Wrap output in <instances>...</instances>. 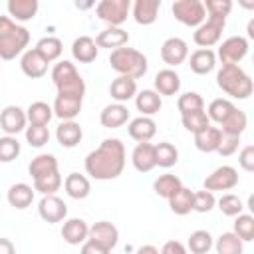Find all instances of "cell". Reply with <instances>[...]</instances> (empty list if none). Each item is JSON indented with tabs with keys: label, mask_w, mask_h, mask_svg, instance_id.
I'll list each match as a JSON object with an SVG mask.
<instances>
[{
	"label": "cell",
	"mask_w": 254,
	"mask_h": 254,
	"mask_svg": "<svg viewBox=\"0 0 254 254\" xmlns=\"http://www.w3.org/2000/svg\"><path fill=\"white\" fill-rule=\"evenodd\" d=\"M85 173L95 181L117 179L125 169V145L119 139H103L101 145L87 153Z\"/></svg>",
	"instance_id": "1"
},
{
	"label": "cell",
	"mask_w": 254,
	"mask_h": 254,
	"mask_svg": "<svg viewBox=\"0 0 254 254\" xmlns=\"http://www.w3.org/2000/svg\"><path fill=\"white\" fill-rule=\"evenodd\" d=\"M30 44V32L10 16H0V60H14Z\"/></svg>",
	"instance_id": "2"
},
{
	"label": "cell",
	"mask_w": 254,
	"mask_h": 254,
	"mask_svg": "<svg viewBox=\"0 0 254 254\" xmlns=\"http://www.w3.org/2000/svg\"><path fill=\"white\" fill-rule=\"evenodd\" d=\"M109 65L113 71H117L119 75H125V77H131V79H139L147 73V56L135 48H117L111 52L109 56Z\"/></svg>",
	"instance_id": "3"
},
{
	"label": "cell",
	"mask_w": 254,
	"mask_h": 254,
	"mask_svg": "<svg viewBox=\"0 0 254 254\" xmlns=\"http://www.w3.org/2000/svg\"><path fill=\"white\" fill-rule=\"evenodd\" d=\"M52 81L58 89V95L75 97V99H83L85 95V81L75 69V65L67 60L58 62L52 67Z\"/></svg>",
	"instance_id": "4"
},
{
	"label": "cell",
	"mask_w": 254,
	"mask_h": 254,
	"mask_svg": "<svg viewBox=\"0 0 254 254\" xmlns=\"http://www.w3.org/2000/svg\"><path fill=\"white\" fill-rule=\"evenodd\" d=\"M216 85L234 99H248L254 89L250 75L240 65H222L216 73Z\"/></svg>",
	"instance_id": "5"
},
{
	"label": "cell",
	"mask_w": 254,
	"mask_h": 254,
	"mask_svg": "<svg viewBox=\"0 0 254 254\" xmlns=\"http://www.w3.org/2000/svg\"><path fill=\"white\" fill-rule=\"evenodd\" d=\"M171 10L175 20H179L189 28H198L206 18L204 4L200 0H175Z\"/></svg>",
	"instance_id": "6"
},
{
	"label": "cell",
	"mask_w": 254,
	"mask_h": 254,
	"mask_svg": "<svg viewBox=\"0 0 254 254\" xmlns=\"http://www.w3.org/2000/svg\"><path fill=\"white\" fill-rule=\"evenodd\" d=\"M131 12V0H101L95 6V14L111 28H119Z\"/></svg>",
	"instance_id": "7"
},
{
	"label": "cell",
	"mask_w": 254,
	"mask_h": 254,
	"mask_svg": "<svg viewBox=\"0 0 254 254\" xmlns=\"http://www.w3.org/2000/svg\"><path fill=\"white\" fill-rule=\"evenodd\" d=\"M224 26H226V20H222V18H206V22H202L192 34L194 44L202 50H210L212 46H216L220 42Z\"/></svg>",
	"instance_id": "8"
},
{
	"label": "cell",
	"mask_w": 254,
	"mask_h": 254,
	"mask_svg": "<svg viewBox=\"0 0 254 254\" xmlns=\"http://www.w3.org/2000/svg\"><path fill=\"white\" fill-rule=\"evenodd\" d=\"M248 40L242 36H230L226 38L216 52V58L222 62V65H238V62H242L248 54Z\"/></svg>",
	"instance_id": "9"
},
{
	"label": "cell",
	"mask_w": 254,
	"mask_h": 254,
	"mask_svg": "<svg viewBox=\"0 0 254 254\" xmlns=\"http://www.w3.org/2000/svg\"><path fill=\"white\" fill-rule=\"evenodd\" d=\"M204 190H230L238 185V171L230 165H222L218 169H214L206 179H204Z\"/></svg>",
	"instance_id": "10"
},
{
	"label": "cell",
	"mask_w": 254,
	"mask_h": 254,
	"mask_svg": "<svg viewBox=\"0 0 254 254\" xmlns=\"http://www.w3.org/2000/svg\"><path fill=\"white\" fill-rule=\"evenodd\" d=\"M189 58V46L183 38H167L161 46V60L171 67H177L181 64H185V60Z\"/></svg>",
	"instance_id": "11"
},
{
	"label": "cell",
	"mask_w": 254,
	"mask_h": 254,
	"mask_svg": "<svg viewBox=\"0 0 254 254\" xmlns=\"http://www.w3.org/2000/svg\"><path fill=\"white\" fill-rule=\"evenodd\" d=\"M38 212H40V216H42L44 222L56 224V222L65 220V216H67V204L60 196H56V194H46V196H42V200L38 204Z\"/></svg>",
	"instance_id": "12"
},
{
	"label": "cell",
	"mask_w": 254,
	"mask_h": 254,
	"mask_svg": "<svg viewBox=\"0 0 254 254\" xmlns=\"http://www.w3.org/2000/svg\"><path fill=\"white\" fill-rule=\"evenodd\" d=\"M87 240H93L101 246H105L107 250H113L119 242V230L113 222L109 220H99L95 224L89 226V234H87Z\"/></svg>",
	"instance_id": "13"
},
{
	"label": "cell",
	"mask_w": 254,
	"mask_h": 254,
	"mask_svg": "<svg viewBox=\"0 0 254 254\" xmlns=\"http://www.w3.org/2000/svg\"><path fill=\"white\" fill-rule=\"evenodd\" d=\"M26 111L18 105H6L0 113V129L6 133V135H12L16 137L20 131L26 129Z\"/></svg>",
	"instance_id": "14"
},
{
	"label": "cell",
	"mask_w": 254,
	"mask_h": 254,
	"mask_svg": "<svg viewBox=\"0 0 254 254\" xmlns=\"http://www.w3.org/2000/svg\"><path fill=\"white\" fill-rule=\"evenodd\" d=\"M20 67H22L24 75L30 77V79H40V77H44L48 73V62L34 48H30V50H26L22 54Z\"/></svg>",
	"instance_id": "15"
},
{
	"label": "cell",
	"mask_w": 254,
	"mask_h": 254,
	"mask_svg": "<svg viewBox=\"0 0 254 254\" xmlns=\"http://www.w3.org/2000/svg\"><path fill=\"white\" fill-rule=\"evenodd\" d=\"M161 10V0H135L131 4L133 20L141 26H151Z\"/></svg>",
	"instance_id": "16"
},
{
	"label": "cell",
	"mask_w": 254,
	"mask_h": 254,
	"mask_svg": "<svg viewBox=\"0 0 254 254\" xmlns=\"http://www.w3.org/2000/svg\"><path fill=\"white\" fill-rule=\"evenodd\" d=\"M129 121V109L123 103H111L105 105L99 113V123L105 129H119Z\"/></svg>",
	"instance_id": "17"
},
{
	"label": "cell",
	"mask_w": 254,
	"mask_h": 254,
	"mask_svg": "<svg viewBox=\"0 0 254 254\" xmlns=\"http://www.w3.org/2000/svg\"><path fill=\"white\" fill-rule=\"evenodd\" d=\"M127 133H129V137H131L133 141H137V143H149V141L155 137V133H157V123H155L151 117L139 115V117H135V119L129 121Z\"/></svg>",
	"instance_id": "18"
},
{
	"label": "cell",
	"mask_w": 254,
	"mask_h": 254,
	"mask_svg": "<svg viewBox=\"0 0 254 254\" xmlns=\"http://www.w3.org/2000/svg\"><path fill=\"white\" fill-rule=\"evenodd\" d=\"M58 171H60L58 159H56L54 155H50V153H40V155H36V157L30 161V165H28V173H30L32 181H40V179H44V177H48V175H54V173H58Z\"/></svg>",
	"instance_id": "19"
},
{
	"label": "cell",
	"mask_w": 254,
	"mask_h": 254,
	"mask_svg": "<svg viewBox=\"0 0 254 254\" xmlns=\"http://www.w3.org/2000/svg\"><path fill=\"white\" fill-rule=\"evenodd\" d=\"M87 234H89V226L83 218H67L64 220V226H62V238L71 244V246H77V244H83L87 240Z\"/></svg>",
	"instance_id": "20"
},
{
	"label": "cell",
	"mask_w": 254,
	"mask_h": 254,
	"mask_svg": "<svg viewBox=\"0 0 254 254\" xmlns=\"http://www.w3.org/2000/svg\"><path fill=\"white\" fill-rule=\"evenodd\" d=\"M153 85H155V91L163 97V95H177L179 89H181V77L175 69H161L157 71L155 79H153Z\"/></svg>",
	"instance_id": "21"
},
{
	"label": "cell",
	"mask_w": 254,
	"mask_h": 254,
	"mask_svg": "<svg viewBox=\"0 0 254 254\" xmlns=\"http://www.w3.org/2000/svg\"><path fill=\"white\" fill-rule=\"evenodd\" d=\"M81 105H83V99L56 95L52 109H54V115L58 119H62V121H73L81 113Z\"/></svg>",
	"instance_id": "22"
},
{
	"label": "cell",
	"mask_w": 254,
	"mask_h": 254,
	"mask_svg": "<svg viewBox=\"0 0 254 254\" xmlns=\"http://www.w3.org/2000/svg\"><path fill=\"white\" fill-rule=\"evenodd\" d=\"M131 163L135 171L139 173H149L155 169V145L153 143H137L133 153H131Z\"/></svg>",
	"instance_id": "23"
},
{
	"label": "cell",
	"mask_w": 254,
	"mask_h": 254,
	"mask_svg": "<svg viewBox=\"0 0 254 254\" xmlns=\"http://www.w3.org/2000/svg\"><path fill=\"white\" fill-rule=\"evenodd\" d=\"M34 194H36L34 187H30L26 183H16V185H12L8 189L6 200H8L10 206H14L18 210H24V208H28L34 202Z\"/></svg>",
	"instance_id": "24"
},
{
	"label": "cell",
	"mask_w": 254,
	"mask_h": 254,
	"mask_svg": "<svg viewBox=\"0 0 254 254\" xmlns=\"http://www.w3.org/2000/svg\"><path fill=\"white\" fill-rule=\"evenodd\" d=\"M6 8H8L10 18L18 24V22L34 20L36 14H38L40 4H38V0H8Z\"/></svg>",
	"instance_id": "25"
},
{
	"label": "cell",
	"mask_w": 254,
	"mask_h": 254,
	"mask_svg": "<svg viewBox=\"0 0 254 254\" xmlns=\"http://www.w3.org/2000/svg\"><path fill=\"white\" fill-rule=\"evenodd\" d=\"M127 44H129V34L123 28H111V26H107L95 38V46L97 48H109L111 52L117 50V48H123Z\"/></svg>",
	"instance_id": "26"
},
{
	"label": "cell",
	"mask_w": 254,
	"mask_h": 254,
	"mask_svg": "<svg viewBox=\"0 0 254 254\" xmlns=\"http://www.w3.org/2000/svg\"><path fill=\"white\" fill-rule=\"evenodd\" d=\"M97 52L99 48L95 46V40L89 36H79L71 44V56L79 64H91L97 58Z\"/></svg>",
	"instance_id": "27"
},
{
	"label": "cell",
	"mask_w": 254,
	"mask_h": 254,
	"mask_svg": "<svg viewBox=\"0 0 254 254\" xmlns=\"http://www.w3.org/2000/svg\"><path fill=\"white\" fill-rule=\"evenodd\" d=\"M189 65H190V71L196 73V75H206L214 69L216 65V54L212 50H194L189 58Z\"/></svg>",
	"instance_id": "28"
},
{
	"label": "cell",
	"mask_w": 254,
	"mask_h": 254,
	"mask_svg": "<svg viewBox=\"0 0 254 254\" xmlns=\"http://www.w3.org/2000/svg\"><path fill=\"white\" fill-rule=\"evenodd\" d=\"M109 95L115 99V103H125L137 95V81L125 75H117L109 85Z\"/></svg>",
	"instance_id": "29"
},
{
	"label": "cell",
	"mask_w": 254,
	"mask_h": 254,
	"mask_svg": "<svg viewBox=\"0 0 254 254\" xmlns=\"http://www.w3.org/2000/svg\"><path fill=\"white\" fill-rule=\"evenodd\" d=\"M135 107L137 111H141L143 117H151L159 113V109L163 107V99L155 89H143L135 95Z\"/></svg>",
	"instance_id": "30"
},
{
	"label": "cell",
	"mask_w": 254,
	"mask_h": 254,
	"mask_svg": "<svg viewBox=\"0 0 254 254\" xmlns=\"http://www.w3.org/2000/svg\"><path fill=\"white\" fill-rule=\"evenodd\" d=\"M81 137H83V131H81L79 123H75V121H62L56 129V139L65 149H71V147L79 145Z\"/></svg>",
	"instance_id": "31"
},
{
	"label": "cell",
	"mask_w": 254,
	"mask_h": 254,
	"mask_svg": "<svg viewBox=\"0 0 254 254\" xmlns=\"http://www.w3.org/2000/svg\"><path fill=\"white\" fill-rule=\"evenodd\" d=\"M64 189L67 192L69 198H75V200H81L85 196H89L91 192V183L85 175H79V173H69L64 181Z\"/></svg>",
	"instance_id": "32"
},
{
	"label": "cell",
	"mask_w": 254,
	"mask_h": 254,
	"mask_svg": "<svg viewBox=\"0 0 254 254\" xmlns=\"http://www.w3.org/2000/svg\"><path fill=\"white\" fill-rule=\"evenodd\" d=\"M220 139H222V133L218 127H204L202 131L194 133V147L202 153H216L218 145H220Z\"/></svg>",
	"instance_id": "33"
},
{
	"label": "cell",
	"mask_w": 254,
	"mask_h": 254,
	"mask_svg": "<svg viewBox=\"0 0 254 254\" xmlns=\"http://www.w3.org/2000/svg\"><path fill=\"white\" fill-rule=\"evenodd\" d=\"M246 127H248V117H246V113L242 111V109H238V107H234L232 111H230V115L220 123V133L222 135H232V137H240L244 131H246Z\"/></svg>",
	"instance_id": "34"
},
{
	"label": "cell",
	"mask_w": 254,
	"mask_h": 254,
	"mask_svg": "<svg viewBox=\"0 0 254 254\" xmlns=\"http://www.w3.org/2000/svg\"><path fill=\"white\" fill-rule=\"evenodd\" d=\"M34 50H36L48 64H52V62L60 60V56H62V52H64V44H62V40L56 38V36H46V38L38 40V44H36Z\"/></svg>",
	"instance_id": "35"
},
{
	"label": "cell",
	"mask_w": 254,
	"mask_h": 254,
	"mask_svg": "<svg viewBox=\"0 0 254 254\" xmlns=\"http://www.w3.org/2000/svg\"><path fill=\"white\" fill-rule=\"evenodd\" d=\"M181 187H183L181 179H179L177 175H171V173L159 175V177L153 181V190H155V194L161 196V198H165V200H169Z\"/></svg>",
	"instance_id": "36"
},
{
	"label": "cell",
	"mask_w": 254,
	"mask_h": 254,
	"mask_svg": "<svg viewBox=\"0 0 254 254\" xmlns=\"http://www.w3.org/2000/svg\"><path fill=\"white\" fill-rule=\"evenodd\" d=\"M52 117H54V109L46 101H34L26 109V119L30 121V125H44V127H48Z\"/></svg>",
	"instance_id": "37"
},
{
	"label": "cell",
	"mask_w": 254,
	"mask_h": 254,
	"mask_svg": "<svg viewBox=\"0 0 254 254\" xmlns=\"http://www.w3.org/2000/svg\"><path fill=\"white\" fill-rule=\"evenodd\" d=\"M192 192L194 190H190V189H187V187H181L167 202H169V208L175 212V214H179V216H185V214H189L190 210H192Z\"/></svg>",
	"instance_id": "38"
},
{
	"label": "cell",
	"mask_w": 254,
	"mask_h": 254,
	"mask_svg": "<svg viewBox=\"0 0 254 254\" xmlns=\"http://www.w3.org/2000/svg\"><path fill=\"white\" fill-rule=\"evenodd\" d=\"M212 246L216 254H244V242L234 232H222Z\"/></svg>",
	"instance_id": "39"
},
{
	"label": "cell",
	"mask_w": 254,
	"mask_h": 254,
	"mask_svg": "<svg viewBox=\"0 0 254 254\" xmlns=\"http://www.w3.org/2000/svg\"><path fill=\"white\" fill-rule=\"evenodd\" d=\"M177 161H179V151L173 143L163 141V143L155 145V167L169 169V167L177 165Z\"/></svg>",
	"instance_id": "40"
},
{
	"label": "cell",
	"mask_w": 254,
	"mask_h": 254,
	"mask_svg": "<svg viewBox=\"0 0 254 254\" xmlns=\"http://www.w3.org/2000/svg\"><path fill=\"white\" fill-rule=\"evenodd\" d=\"M212 244H214V240L208 230H194V232H190V236L187 240V248L192 254H208Z\"/></svg>",
	"instance_id": "41"
},
{
	"label": "cell",
	"mask_w": 254,
	"mask_h": 254,
	"mask_svg": "<svg viewBox=\"0 0 254 254\" xmlns=\"http://www.w3.org/2000/svg\"><path fill=\"white\" fill-rule=\"evenodd\" d=\"M236 105L230 101V99H226V97H218V99H212L210 103H208V109H206V117H208V121H214V123H222L228 115H230V111L234 109Z\"/></svg>",
	"instance_id": "42"
},
{
	"label": "cell",
	"mask_w": 254,
	"mask_h": 254,
	"mask_svg": "<svg viewBox=\"0 0 254 254\" xmlns=\"http://www.w3.org/2000/svg\"><path fill=\"white\" fill-rule=\"evenodd\" d=\"M242 242L254 240V216L252 214H238L234 216V230H232Z\"/></svg>",
	"instance_id": "43"
},
{
	"label": "cell",
	"mask_w": 254,
	"mask_h": 254,
	"mask_svg": "<svg viewBox=\"0 0 254 254\" xmlns=\"http://www.w3.org/2000/svg\"><path fill=\"white\" fill-rule=\"evenodd\" d=\"M181 121H183V127H185L187 131H190L192 135L210 125V121H208L204 109H200V111H190V113H183V115H181Z\"/></svg>",
	"instance_id": "44"
},
{
	"label": "cell",
	"mask_w": 254,
	"mask_h": 254,
	"mask_svg": "<svg viewBox=\"0 0 254 254\" xmlns=\"http://www.w3.org/2000/svg\"><path fill=\"white\" fill-rule=\"evenodd\" d=\"M216 204H218V210L224 214V216H238V214H242V210H244V204H242V200H240V196H236V194H232V192H226V194H222L218 200H216Z\"/></svg>",
	"instance_id": "45"
},
{
	"label": "cell",
	"mask_w": 254,
	"mask_h": 254,
	"mask_svg": "<svg viewBox=\"0 0 254 254\" xmlns=\"http://www.w3.org/2000/svg\"><path fill=\"white\" fill-rule=\"evenodd\" d=\"M177 107H179L181 115L183 113H190V111H200V109H204V99L196 91H187V93L179 95Z\"/></svg>",
	"instance_id": "46"
},
{
	"label": "cell",
	"mask_w": 254,
	"mask_h": 254,
	"mask_svg": "<svg viewBox=\"0 0 254 254\" xmlns=\"http://www.w3.org/2000/svg\"><path fill=\"white\" fill-rule=\"evenodd\" d=\"M22 147L20 141L12 135H4L0 137V163H12L14 159H18Z\"/></svg>",
	"instance_id": "47"
},
{
	"label": "cell",
	"mask_w": 254,
	"mask_h": 254,
	"mask_svg": "<svg viewBox=\"0 0 254 254\" xmlns=\"http://www.w3.org/2000/svg\"><path fill=\"white\" fill-rule=\"evenodd\" d=\"M216 206V198H214V192L210 190H196L192 192V210L204 214V212H210L212 208Z\"/></svg>",
	"instance_id": "48"
},
{
	"label": "cell",
	"mask_w": 254,
	"mask_h": 254,
	"mask_svg": "<svg viewBox=\"0 0 254 254\" xmlns=\"http://www.w3.org/2000/svg\"><path fill=\"white\" fill-rule=\"evenodd\" d=\"M26 141H28L30 147H36V149L44 147L50 141L48 127H44V125H28L26 127Z\"/></svg>",
	"instance_id": "49"
},
{
	"label": "cell",
	"mask_w": 254,
	"mask_h": 254,
	"mask_svg": "<svg viewBox=\"0 0 254 254\" xmlns=\"http://www.w3.org/2000/svg\"><path fill=\"white\" fill-rule=\"evenodd\" d=\"M62 175H60V171L58 173H54V175H48V177H44V179H40V181H34V190H38L40 194H56V190H60V187H62Z\"/></svg>",
	"instance_id": "50"
},
{
	"label": "cell",
	"mask_w": 254,
	"mask_h": 254,
	"mask_svg": "<svg viewBox=\"0 0 254 254\" xmlns=\"http://www.w3.org/2000/svg\"><path fill=\"white\" fill-rule=\"evenodd\" d=\"M204 12L208 14V18H222L226 20V16L232 10V2L230 0H204Z\"/></svg>",
	"instance_id": "51"
},
{
	"label": "cell",
	"mask_w": 254,
	"mask_h": 254,
	"mask_svg": "<svg viewBox=\"0 0 254 254\" xmlns=\"http://www.w3.org/2000/svg\"><path fill=\"white\" fill-rule=\"evenodd\" d=\"M238 143H240V137L222 135V139H220V145H218L216 153H218V155H222V157H230V155H234V153L238 151Z\"/></svg>",
	"instance_id": "52"
},
{
	"label": "cell",
	"mask_w": 254,
	"mask_h": 254,
	"mask_svg": "<svg viewBox=\"0 0 254 254\" xmlns=\"http://www.w3.org/2000/svg\"><path fill=\"white\" fill-rule=\"evenodd\" d=\"M238 165L242 167V171L252 173L254 171V145H246L242 147L240 155H238Z\"/></svg>",
	"instance_id": "53"
},
{
	"label": "cell",
	"mask_w": 254,
	"mask_h": 254,
	"mask_svg": "<svg viewBox=\"0 0 254 254\" xmlns=\"http://www.w3.org/2000/svg\"><path fill=\"white\" fill-rule=\"evenodd\" d=\"M159 254H187V246L179 240H167Z\"/></svg>",
	"instance_id": "54"
},
{
	"label": "cell",
	"mask_w": 254,
	"mask_h": 254,
	"mask_svg": "<svg viewBox=\"0 0 254 254\" xmlns=\"http://www.w3.org/2000/svg\"><path fill=\"white\" fill-rule=\"evenodd\" d=\"M79 254H111V250H107L105 246L93 242V240H85L81 244V252Z\"/></svg>",
	"instance_id": "55"
},
{
	"label": "cell",
	"mask_w": 254,
	"mask_h": 254,
	"mask_svg": "<svg viewBox=\"0 0 254 254\" xmlns=\"http://www.w3.org/2000/svg\"><path fill=\"white\" fill-rule=\"evenodd\" d=\"M0 254H16V248H14L12 240L0 238Z\"/></svg>",
	"instance_id": "56"
},
{
	"label": "cell",
	"mask_w": 254,
	"mask_h": 254,
	"mask_svg": "<svg viewBox=\"0 0 254 254\" xmlns=\"http://www.w3.org/2000/svg\"><path fill=\"white\" fill-rule=\"evenodd\" d=\"M135 254H159V250H157L153 244H143L141 248H137Z\"/></svg>",
	"instance_id": "57"
},
{
	"label": "cell",
	"mask_w": 254,
	"mask_h": 254,
	"mask_svg": "<svg viewBox=\"0 0 254 254\" xmlns=\"http://www.w3.org/2000/svg\"><path fill=\"white\" fill-rule=\"evenodd\" d=\"M248 38H254V20L248 22Z\"/></svg>",
	"instance_id": "58"
},
{
	"label": "cell",
	"mask_w": 254,
	"mask_h": 254,
	"mask_svg": "<svg viewBox=\"0 0 254 254\" xmlns=\"http://www.w3.org/2000/svg\"><path fill=\"white\" fill-rule=\"evenodd\" d=\"M75 6H77V8H89L91 2H75Z\"/></svg>",
	"instance_id": "59"
}]
</instances>
